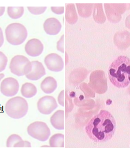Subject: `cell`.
<instances>
[{
    "label": "cell",
    "instance_id": "e0dca14e",
    "mask_svg": "<svg viewBox=\"0 0 130 150\" xmlns=\"http://www.w3.org/2000/svg\"><path fill=\"white\" fill-rule=\"evenodd\" d=\"M51 147H64V135L56 134L53 135L49 140Z\"/></svg>",
    "mask_w": 130,
    "mask_h": 150
},
{
    "label": "cell",
    "instance_id": "ffe728a7",
    "mask_svg": "<svg viewBox=\"0 0 130 150\" xmlns=\"http://www.w3.org/2000/svg\"><path fill=\"white\" fill-rule=\"evenodd\" d=\"M8 63V58L3 52H0V72L4 71Z\"/></svg>",
    "mask_w": 130,
    "mask_h": 150
},
{
    "label": "cell",
    "instance_id": "7a4b0ae2",
    "mask_svg": "<svg viewBox=\"0 0 130 150\" xmlns=\"http://www.w3.org/2000/svg\"><path fill=\"white\" fill-rule=\"evenodd\" d=\"M108 74L109 81L118 88H125L130 84V59L121 55L111 64Z\"/></svg>",
    "mask_w": 130,
    "mask_h": 150
},
{
    "label": "cell",
    "instance_id": "44dd1931",
    "mask_svg": "<svg viewBox=\"0 0 130 150\" xmlns=\"http://www.w3.org/2000/svg\"><path fill=\"white\" fill-rule=\"evenodd\" d=\"M31 144L28 141H20V142H18V144L15 145L14 147H31Z\"/></svg>",
    "mask_w": 130,
    "mask_h": 150
},
{
    "label": "cell",
    "instance_id": "603a6c76",
    "mask_svg": "<svg viewBox=\"0 0 130 150\" xmlns=\"http://www.w3.org/2000/svg\"><path fill=\"white\" fill-rule=\"evenodd\" d=\"M57 49L60 52H64V35L57 43Z\"/></svg>",
    "mask_w": 130,
    "mask_h": 150
},
{
    "label": "cell",
    "instance_id": "5b68a950",
    "mask_svg": "<svg viewBox=\"0 0 130 150\" xmlns=\"http://www.w3.org/2000/svg\"><path fill=\"white\" fill-rule=\"evenodd\" d=\"M32 64L28 58L23 55L14 56L10 63L11 72L18 76L28 74L32 70Z\"/></svg>",
    "mask_w": 130,
    "mask_h": 150
},
{
    "label": "cell",
    "instance_id": "9a60e30c",
    "mask_svg": "<svg viewBox=\"0 0 130 150\" xmlns=\"http://www.w3.org/2000/svg\"><path fill=\"white\" fill-rule=\"evenodd\" d=\"M21 93L24 97L31 98L34 96L37 93V89L36 86L32 83L27 82L22 86Z\"/></svg>",
    "mask_w": 130,
    "mask_h": 150
},
{
    "label": "cell",
    "instance_id": "d6986e66",
    "mask_svg": "<svg viewBox=\"0 0 130 150\" xmlns=\"http://www.w3.org/2000/svg\"><path fill=\"white\" fill-rule=\"evenodd\" d=\"M27 8L32 15H40L45 12L47 7H28Z\"/></svg>",
    "mask_w": 130,
    "mask_h": 150
},
{
    "label": "cell",
    "instance_id": "277c9868",
    "mask_svg": "<svg viewBox=\"0 0 130 150\" xmlns=\"http://www.w3.org/2000/svg\"><path fill=\"white\" fill-rule=\"evenodd\" d=\"M5 33L7 41L13 45L22 44L28 36L27 28L20 23H12L9 25L6 28Z\"/></svg>",
    "mask_w": 130,
    "mask_h": 150
},
{
    "label": "cell",
    "instance_id": "2e32d148",
    "mask_svg": "<svg viewBox=\"0 0 130 150\" xmlns=\"http://www.w3.org/2000/svg\"><path fill=\"white\" fill-rule=\"evenodd\" d=\"M24 13L23 7H8L7 13L10 18L13 19H18L21 18Z\"/></svg>",
    "mask_w": 130,
    "mask_h": 150
},
{
    "label": "cell",
    "instance_id": "ba28073f",
    "mask_svg": "<svg viewBox=\"0 0 130 150\" xmlns=\"http://www.w3.org/2000/svg\"><path fill=\"white\" fill-rule=\"evenodd\" d=\"M58 107L56 100L53 97L45 96L40 98L37 103L38 110L41 114L48 115Z\"/></svg>",
    "mask_w": 130,
    "mask_h": 150
},
{
    "label": "cell",
    "instance_id": "ac0fdd59",
    "mask_svg": "<svg viewBox=\"0 0 130 150\" xmlns=\"http://www.w3.org/2000/svg\"><path fill=\"white\" fill-rule=\"evenodd\" d=\"M23 139L20 136L17 134H12L7 139L6 147L8 148L14 147L15 145Z\"/></svg>",
    "mask_w": 130,
    "mask_h": 150
},
{
    "label": "cell",
    "instance_id": "d4e9b609",
    "mask_svg": "<svg viewBox=\"0 0 130 150\" xmlns=\"http://www.w3.org/2000/svg\"><path fill=\"white\" fill-rule=\"evenodd\" d=\"M4 43V34H3V30L0 27V47H1L3 46Z\"/></svg>",
    "mask_w": 130,
    "mask_h": 150
},
{
    "label": "cell",
    "instance_id": "7c38bea8",
    "mask_svg": "<svg viewBox=\"0 0 130 150\" xmlns=\"http://www.w3.org/2000/svg\"><path fill=\"white\" fill-rule=\"evenodd\" d=\"M62 25L60 22L55 18L47 19L43 24V29L48 35H57L60 31Z\"/></svg>",
    "mask_w": 130,
    "mask_h": 150
},
{
    "label": "cell",
    "instance_id": "4316f807",
    "mask_svg": "<svg viewBox=\"0 0 130 150\" xmlns=\"http://www.w3.org/2000/svg\"><path fill=\"white\" fill-rule=\"evenodd\" d=\"M5 75L3 73H1L0 74V82L1 81V79H3V78H4Z\"/></svg>",
    "mask_w": 130,
    "mask_h": 150
},
{
    "label": "cell",
    "instance_id": "6da1fadb",
    "mask_svg": "<svg viewBox=\"0 0 130 150\" xmlns=\"http://www.w3.org/2000/svg\"><path fill=\"white\" fill-rule=\"evenodd\" d=\"M89 138L95 142H105L114 136L116 129L115 119L110 112L101 110L85 126Z\"/></svg>",
    "mask_w": 130,
    "mask_h": 150
},
{
    "label": "cell",
    "instance_id": "8992f818",
    "mask_svg": "<svg viewBox=\"0 0 130 150\" xmlns=\"http://www.w3.org/2000/svg\"><path fill=\"white\" fill-rule=\"evenodd\" d=\"M28 135L38 141L44 142L51 135V131L47 124L42 121H36L31 124L27 128Z\"/></svg>",
    "mask_w": 130,
    "mask_h": 150
},
{
    "label": "cell",
    "instance_id": "8fae6325",
    "mask_svg": "<svg viewBox=\"0 0 130 150\" xmlns=\"http://www.w3.org/2000/svg\"><path fill=\"white\" fill-rule=\"evenodd\" d=\"M32 70L26 77L31 81H36L40 79L46 75V71L44 66L41 62L34 61L31 62Z\"/></svg>",
    "mask_w": 130,
    "mask_h": 150
},
{
    "label": "cell",
    "instance_id": "cb8c5ba5",
    "mask_svg": "<svg viewBox=\"0 0 130 150\" xmlns=\"http://www.w3.org/2000/svg\"><path fill=\"white\" fill-rule=\"evenodd\" d=\"M64 91L61 92L59 94L58 97V101L59 102V104L62 106H64Z\"/></svg>",
    "mask_w": 130,
    "mask_h": 150
},
{
    "label": "cell",
    "instance_id": "7402d4cb",
    "mask_svg": "<svg viewBox=\"0 0 130 150\" xmlns=\"http://www.w3.org/2000/svg\"><path fill=\"white\" fill-rule=\"evenodd\" d=\"M51 9L53 12L57 15H61L64 12V7H51Z\"/></svg>",
    "mask_w": 130,
    "mask_h": 150
},
{
    "label": "cell",
    "instance_id": "3957f363",
    "mask_svg": "<svg viewBox=\"0 0 130 150\" xmlns=\"http://www.w3.org/2000/svg\"><path fill=\"white\" fill-rule=\"evenodd\" d=\"M28 105L27 100L20 96L11 98L7 101L5 106L7 115L13 119L23 118L28 111Z\"/></svg>",
    "mask_w": 130,
    "mask_h": 150
},
{
    "label": "cell",
    "instance_id": "9c48e42d",
    "mask_svg": "<svg viewBox=\"0 0 130 150\" xmlns=\"http://www.w3.org/2000/svg\"><path fill=\"white\" fill-rule=\"evenodd\" d=\"M44 63L48 69L53 72H60L63 69L64 63L62 58L58 54H49L44 59Z\"/></svg>",
    "mask_w": 130,
    "mask_h": 150
},
{
    "label": "cell",
    "instance_id": "4fadbf2b",
    "mask_svg": "<svg viewBox=\"0 0 130 150\" xmlns=\"http://www.w3.org/2000/svg\"><path fill=\"white\" fill-rule=\"evenodd\" d=\"M58 83L54 78L47 76L45 78L40 84V88L43 93L46 94H51L53 93L57 88Z\"/></svg>",
    "mask_w": 130,
    "mask_h": 150
},
{
    "label": "cell",
    "instance_id": "52a82bcc",
    "mask_svg": "<svg viewBox=\"0 0 130 150\" xmlns=\"http://www.w3.org/2000/svg\"><path fill=\"white\" fill-rule=\"evenodd\" d=\"M19 84L15 78H7L4 79L0 86V91L6 97H13L18 92Z\"/></svg>",
    "mask_w": 130,
    "mask_h": 150
},
{
    "label": "cell",
    "instance_id": "5bb4252c",
    "mask_svg": "<svg viewBox=\"0 0 130 150\" xmlns=\"http://www.w3.org/2000/svg\"><path fill=\"white\" fill-rule=\"evenodd\" d=\"M51 123L56 129L61 130L64 129V111H58L51 117Z\"/></svg>",
    "mask_w": 130,
    "mask_h": 150
},
{
    "label": "cell",
    "instance_id": "484cf974",
    "mask_svg": "<svg viewBox=\"0 0 130 150\" xmlns=\"http://www.w3.org/2000/svg\"><path fill=\"white\" fill-rule=\"evenodd\" d=\"M5 10H6L5 7H0V17L4 15Z\"/></svg>",
    "mask_w": 130,
    "mask_h": 150
},
{
    "label": "cell",
    "instance_id": "30bf717a",
    "mask_svg": "<svg viewBox=\"0 0 130 150\" xmlns=\"http://www.w3.org/2000/svg\"><path fill=\"white\" fill-rule=\"evenodd\" d=\"M43 45L40 40L32 39L28 40L25 46V50L28 55L31 57L40 56L43 51Z\"/></svg>",
    "mask_w": 130,
    "mask_h": 150
}]
</instances>
